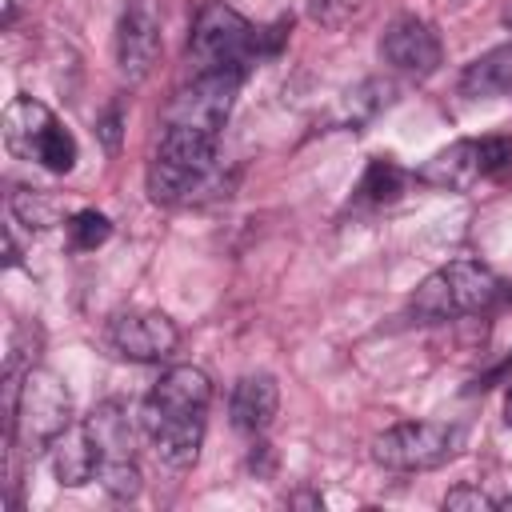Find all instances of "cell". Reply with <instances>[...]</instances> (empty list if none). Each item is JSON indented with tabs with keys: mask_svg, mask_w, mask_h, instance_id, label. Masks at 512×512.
Listing matches in <instances>:
<instances>
[{
	"mask_svg": "<svg viewBox=\"0 0 512 512\" xmlns=\"http://www.w3.org/2000/svg\"><path fill=\"white\" fill-rule=\"evenodd\" d=\"M216 192H224L216 168V136L164 124V136L148 164V196L156 204H192Z\"/></svg>",
	"mask_w": 512,
	"mask_h": 512,
	"instance_id": "cell-1",
	"label": "cell"
},
{
	"mask_svg": "<svg viewBox=\"0 0 512 512\" xmlns=\"http://www.w3.org/2000/svg\"><path fill=\"white\" fill-rule=\"evenodd\" d=\"M504 284L496 272L480 260H452L424 276V284L412 296V316L416 320H452V316H472L488 304H496Z\"/></svg>",
	"mask_w": 512,
	"mask_h": 512,
	"instance_id": "cell-2",
	"label": "cell"
},
{
	"mask_svg": "<svg viewBox=\"0 0 512 512\" xmlns=\"http://www.w3.org/2000/svg\"><path fill=\"white\" fill-rule=\"evenodd\" d=\"M260 32L228 4L208 0L196 20H192V36H188V60L196 64V72H220V68H236L248 72V64L260 56Z\"/></svg>",
	"mask_w": 512,
	"mask_h": 512,
	"instance_id": "cell-3",
	"label": "cell"
},
{
	"mask_svg": "<svg viewBox=\"0 0 512 512\" xmlns=\"http://www.w3.org/2000/svg\"><path fill=\"white\" fill-rule=\"evenodd\" d=\"M72 424V396L64 388V380L48 368H28L16 392V408L8 420V436L24 448V452H40L52 448V440Z\"/></svg>",
	"mask_w": 512,
	"mask_h": 512,
	"instance_id": "cell-4",
	"label": "cell"
},
{
	"mask_svg": "<svg viewBox=\"0 0 512 512\" xmlns=\"http://www.w3.org/2000/svg\"><path fill=\"white\" fill-rule=\"evenodd\" d=\"M464 448V432L440 420H404L372 440V460L392 472H428Z\"/></svg>",
	"mask_w": 512,
	"mask_h": 512,
	"instance_id": "cell-5",
	"label": "cell"
},
{
	"mask_svg": "<svg viewBox=\"0 0 512 512\" xmlns=\"http://www.w3.org/2000/svg\"><path fill=\"white\" fill-rule=\"evenodd\" d=\"M240 80H244V72H236V68L196 72L192 84L172 92V100L164 108V124L168 128H192V132H204V136H220V128H224V120L236 104Z\"/></svg>",
	"mask_w": 512,
	"mask_h": 512,
	"instance_id": "cell-6",
	"label": "cell"
},
{
	"mask_svg": "<svg viewBox=\"0 0 512 512\" xmlns=\"http://www.w3.org/2000/svg\"><path fill=\"white\" fill-rule=\"evenodd\" d=\"M140 428L148 436V444L156 448V456L184 472L196 464L200 456V444H204V412H188V408H172V404H160V400H144L140 404Z\"/></svg>",
	"mask_w": 512,
	"mask_h": 512,
	"instance_id": "cell-7",
	"label": "cell"
},
{
	"mask_svg": "<svg viewBox=\"0 0 512 512\" xmlns=\"http://www.w3.org/2000/svg\"><path fill=\"white\" fill-rule=\"evenodd\" d=\"M108 340L120 356L128 360H140V364H156V360H168L180 344V328L164 316V312H152V308H128V312H116L112 324H108Z\"/></svg>",
	"mask_w": 512,
	"mask_h": 512,
	"instance_id": "cell-8",
	"label": "cell"
},
{
	"mask_svg": "<svg viewBox=\"0 0 512 512\" xmlns=\"http://www.w3.org/2000/svg\"><path fill=\"white\" fill-rule=\"evenodd\" d=\"M380 56L392 72H400L408 80H424L440 68L444 48H440V36L432 32V24H424L420 16H396L380 36Z\"/></svg>",
	"mask_w": 512,
	"mask_h": 512,
	"instance_id": "cell-9",
	"label": "cell"
},
{
	"mask_svg": "<svg viewBox=\"0 0 512 512\" xmlns=\"http://www.w3.org/2000/svg\"><path fill=\"white\" fill-rule=\"evenodd\" d=\"M160 60V20L144 0H132L116 28V64L128 84H140Z\"/></svg>",
	"mask_w": 512,
	"mask_h": 512,
	"instance_id": "cell-10",
	"label": "cell"
},
{
	"mask_svg": "<svg viewBox=\"0 0 512 512\" xmlns=\"http://www.w3.org/2000/svg\"><path fill=\"white\" fill-rule=\"evenodd\" d=\"M276 408H280V388H276V380L268 372H248V376L236 380L232 400H228L232 428L256 436L276 420Z\"/></svg>",
	"mask_w": 512,
	"mask_h": 512,
	"instance_id": "cell-11",
	"label": "cell"
},
{
	"mask_svg": "<svg viewBox=\"0 0 512 512\" xmlns=\"http://www.w3.org/2000/svg\"><path fill=\"white\" fill-rule=\"evenodd\" d=\"M88 436L96 444V468H108V464H132L136 460V432H132V420L128 412L116 404V400H104L88 412Z\"/></svg>",
	"mask_w": 512,
	"mask_h": 512,
	"instance_id": "cell-12",
	"label": "cell"
},
{
	"mask_svg": "<svg viewBox=\"0 0 512 512\" xmlns=\"http://www.w3.org/2000/svg\"><path fill=\"white\" fill-rule=\"evenodd\" d=\"M56 124V116L40 104V100H32V96H16V100H8V108H4V144H8V152L12 156H20V160H36V152H40V140H44V132Z\"/></svg>",
	"mask_w": 512,
	"mask_h": 512,
	"instance_id": "cell-13",
	"label": "cell"
},
{
	"mask_svg": "<svg viewBox=\"0 0 512 512\" xmlns=\"http://www.w3.org/2000/svg\"><path fill=\"white\" fill-rule=\"evenodd\" d=\"M416 176L424 184H436L448 192H468L480 180V140H456V144L440 148Z\"/></svg>",
	"mask_w": 512,
	"mask_h": 512,
	"instance_id": "cell-14",
	"label": "cell"
},
{
	"mask_svg": "<svg viewBox=\"0 0 512 512\" xmlns=\"http://www.w3.org/2000/svg\"><path fill=\"white\" fill-rule=\"evenodd\" d=\"M52 472L64 488H80L96 476V444L88 436V424H68L56 440H52Z\"/></svg>",
	"mask_w": 512,
	"mask_h": 512,
	"instance_id": "cell-15",
	"label": "cell"
},
{
	"mask_svg": "<svg viewBox=\"0 0 512 512\" xmlns=\"http://www.w3.org/2000/svg\"><path fill=\"white\" fill-rule=\"evenodd\" d=\"M460 92L468 100H492V96L512 92V44H500L476 56L460 76Z\"/></svg>",
	"mask_w": 512,
	"mask_h": 512,
	"instance_id": "cell-16",
	"label": "cell"
},
{
	"mask_svg": "<svg viewBox=\"0 0 512 512\" xmlns=\"http://www.w3.org/2000/svg\"><path fill=\"white\" fill-rule=\"evenodd\" d=\"M148 396L160 400V404H172V408L208 412V404H212V380H208L200 368H192V364H176V368H168V372L152 384Z\"/></svg>",
	"mask_w": 512,
	"mask_h": 512,
	"instance_id": "cell-17",
	"label": "cell"
},
{
	"mask_svg": "<svg viewBox=\"0 0 512 512\" xmlns=\"http://www.w3.org/2000/svg\"><path fill=\"white\" fill-rule=\"evenodd\" d=\"M404 184H408V172L396 160L376 156V160H368V168L360 176V196L368 204H392V200H400Z\"/></svg>",
	"mask_w": 512,
	"mask_h": 512,
	"instance_id": "cell-18",
	"label": "cell"
},
{
	"mask_svg": "<svg viewBox=\"0 0 512 512\" xmlns=\"http://www.w3.org/2000/svg\"><path fill=\"white\" fill-rule=\"evenodd\" d=\"M36 160H40L48 172H60V176H64V172H72V164H76V136L56 120V124L44 132Z\"/></svg>",
	"mask_w": 512,
	"mask_h": 512,
	"instance_id": "cell-19",
	"label": "cell"
},
{
	"mask_svg": "<svg viewBox=\"0 0 512 512\" xmlns=\"http://www.w3.org/2000/svg\"><path fill=\"white\" fill-rule=\"evenodd\" d=\"M108 236H112V220H108L104 212H96V208H80V212L68 220V240H72V248H80V252L100 248Z\"/></svg>",
	"mask_w": 512,
	"mask_h": 512,
	"instance_id": "cell-20",
	"label": "cell"
},
{
	"mask_svg": "<svg viewBox=\"0 0 512 512\" xmlns=\"http://www.w3.org/2000/svg\"><path fill=\"white\" fill-rule=\"evenodd\" d=\"M480 176L496 184H512V136L480 140Z\"/></svg>",
	"mask_w": 512,
	"mask_h": 512,
	"instance_id": "cell-21",
	"label": "cell"
},
{
	"mask_svg": "<svg viewBox=\"0 0 512 512\" xmlns=\"http://www.w3.org/2000/svg\"><path fill=\"white\" fill-rule=\"evenodd\" d=\"M12 216H16V220H24L28 228H48V224L56 220V208H52V200H48V196L20 188V192H12Z\"/></svg>",
	"mask_w": 512,
	"mask_h": 512,
	"instance_id": "cell-22",
	"label": "cell"
},
{
	"mask_svg": "<svg viewBox=\"0 0 512 512\" xmlns=\"http://www.w3.org/2000/svg\"><path fill=\"white\" fill-rule=\"evenodd\" d=\"M368 8V0H308V16L324 28H344Z\"/></svg>",
	"mask_w": 512,
	"mask_h": 512,
	"instance_id": "cell-23",
	"label": "cell"
},
{
	"mask_svg": "<svg viewBox=\"0 0 512 512\" xmlns=\"http://www.w3.org/2000/svg\"><path fill=\"white\" fill-rule=\"evenodd\" d=\"M392 84L388 80H364L356 92H348V112H356V116H372V112H380L388 100H392ZM352 116V120H356Z\"/></svg>",
	"mask_w": 512,
	"mask_h": 512,
	"instance_id": "cell-24",
	"label": "cell"
},
{
	"mask_svg": "<svg viewBox=\"0 0 512 512\" xmlns=\"http://www.w3.org/2000/svg\"><path fill=\"white\" fill-rule=\"evenodd\" d=\"M444 508H452V512H488V508H496V500L488 492L472 488V484H460L444 496Z\"/></svg>",
	"mask_w": 512,
	"mask_h": 512,
	"instance_id": "cell-25",
	"label": "cell"
},
{
	"mask_svg": "<svg viewBox=\"0 0 512 512\" xmlns=\"http://www.w3.org/2000/svg\"><path fill=\"white\" fill-rule=\"evenodd\" d=\"M120 120H124V116H120V108H116V104L96 120V136H100V144H104L108 152H116V148H120Z\"/></svg>",
	"mask_w": 512,
	"mask_h": 512,
	"instance_id": "cell-26",
	"label": "cell"
},
{
	"mask_svg": "<svg viewBox=\"0 0 512 512\" xmlns=\"http://www.w3.org/2000/svg\"><path fill=\"white\" fill-rule=\"evenodd\" d=\"M504 372H512V356H508V360H504V364H500V368H496V372H488V376H484V380H476V388H488V384H492V380H500V376H504Z\"/></svg>",
	"mask_w": 512,
	"mask_h": 512,
	"instance_id": "cell-27",
	"label": "cell"
},
{
	"mask_svg": "<svg viewBox=\"0 0 512 512\" xmlns=\"http://www.w3.org/2000/svg\"><path fill=\"white\" fill-rule=\"evenodd\" d=\"M504 420L512 424V388H508V396H504Z\"/></svg>",
	"mask_w": 512,
	"mask_h": 512,
	"instance_id": "cell-28",
	"label": "cell"
},
{
	"mask_svg": "<svg viewBox=\"0 0 512 512\" xmlns=\"http://www.w3.org/2000/svg\"><path fill=\"white\" fill-rule=\"evenodd\" d=\"M496 508H504V512H512V496H504V500H496Z\"/></svg>",
	"mask_w": 512,
	"mask_h": 512,
	"instance_id": "cell-29",
	"label": "cell"
},
{
	"mask_svg": "<svg viewBox=\"0 0 512 512\" xmlns=\"http://www.w3.org/2000/svg\"><path fill=\"white\" fill-rule=\"evenodd\" d=\"M500 296H504V300H508V304H512V288H508V292H500Z\"/></svg>",
	"mask_w": 512,
	"mask_h": 512,
	"instance_id": "cell-30",
	"label": "cell"
},
{
	"mask_svg": "<svg viewBox=\"0 0 512 512\" xmlns=\"http://www.w3.org/2000/svg\"><path fill=\"white\" fill-rule=\"evenodd\" d=\"M504 20H508V28H512V8H508V16H504Z\"/></svg>",
	"mask_w": 512,
	"mask_h": 512,
	"instance_id": "cell-31",
	"label": "cell"
}]
</instances>
